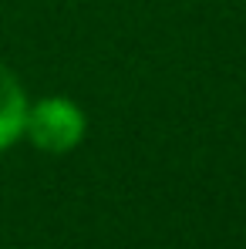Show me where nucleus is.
Instances as JSON below:
<instances>
[{
    "mask_svg": "<svg viewBox=\"0 0 246 249\" xmlns=\"http://www.w3.org/2000/svg\"><path fill=\"white\" fill-rule=\"evenodd\" d=\"M84 111L71 101V98H44L34 108H27V124L24 135L51 155L71 152L75 145H81L84 138Z\"/></svg>",
    "mask_w": 246,
    "mask_h": 249,
    "instance_id": "f257e3e1",
    "label": "nucleus"
},
{
    "mask_svg": "<svg viewBox=\"0 0 246 249\" xmlns=\"http://www.w3.org/2000/svg\"><path fill=\"white\" fill-rule=\"evenodd\" d=\"M27 94L20 81L14 78V71H7L0 64V152L10 148L20 135H24V124H27Z\"/></svg>",
    "mask_w": 246,
    "mask_h": 249,
    "instance_id": "f03ea898",
    "label": "nucleus"
}]
</instances>
